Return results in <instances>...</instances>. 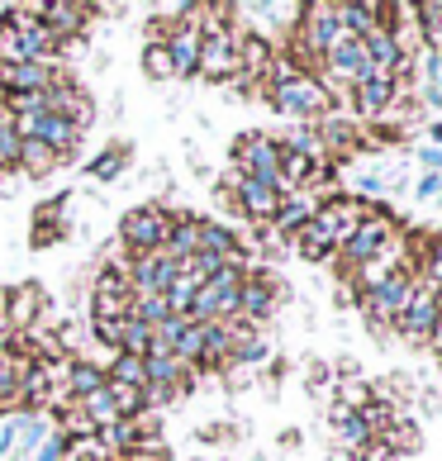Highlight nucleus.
<instances>
[{
    "label": "nucleus",
    "mask_w": 442,
    "mask_h": 461,
    "mask_svg": "<svg viewBox=\"0 0 442 461\" xmlns=\"http://www.w3.org/2000/svg\"><path fill=\"white\" fill-rule=\"evenodd\" d=\"M262 95H266V105L276 110L281 119H295L300 129L304 124H319V119L333 110L324 86L314 81V72H295V67L285 62L281 53H276V62H271V72H266Z\"/></svg>",
    "instance_id": "nucleus-1"
},
{
    "label": "nucleus",
    "mask_w": 442,
    "mask_h": 461,
    "mask_svg": "<svg viewBox=\"0 0 442 461\" xmlns=\"http://www.w3.org/2000/svg\"><path fill=\"white\" fill-rule=\"evenodd\" d=\"M410 290H414V271L400 267V271H390V276H385L376 290L356 295V304H362V314H366V323H371V333H376L381 343H385L390 333H395L404 304H410Z\"/></svg>",
    "instance_id": "nucleus-2"
},
{
    "label": "nucleus",
    "mask_w": 442,
    "mask_h": 461,
    "mask_svg": "<svg viewBox=\"0 0 442 461\" xmlns=\"http://www.w3.org/2000/svg\"><path fill=\"white\" fill-rule=\"evenodd\" d=\"M176 214L162 210V204H139V210L124 214V224H119V238L114 243L129 252V258H148V252H162L167 248V233H172Z\"/></svg>",
    "instance_id": "nucleus-3"
},
{
    "label": "nucleus",
    "mask_w": 442,
    "mask_h": 461,
    "mask_svg": "<svg viewBox=\"0 0 442 461\" xmlns=\"http://www.w3.org/2000/svg\"><path fill=\"white\" fill-rule=\"evenodd\" d=\"M285 300H291V285H285L276 271H266V267H243V285H238V319L266 323Z\"/></svg>",
    "instance_id": "nucleus-4"
},
{
    "label": "nucleus",
    "mask_w": 442,
    "mask_h": 461,
    "mask_svg": "<svg viewBox=\"0 0 442 461\" xmlns=\"http://www.w3.org/2000/svg\"><path fill=\"white\" fill-rule=\"evenodd\" d=\"M233 172H243L252 181L271 185V191H281V143H276V133H257V129L238 133V143H233Z\"/></svg>",
    "instance_id": "nucleus-5"
},
{
    "label": "nucleus",
    "mask_w": 442,
    "mask_h": 461,
    "mask_svg": "<svg viewBox=\"0 0 442 461\" xmlns=\"http://www.w3.org/2000/svg\"><path fill=\"white\" fill-rule=\"evenodd\" d=\"M442 323V310H437V290L428 281L414 276V290H410V304H404V314L395 323V333L404 338L410 348H428V338L437 333Z\"/></svg>",
    "instance_id": "nucleus-6"
},
{
    "label": "nucleus",
    "mask_w": 442,
    "mask_h": 461,
    "mask_svg": "<svg viewBox=\"0 0 442 461\" xmlns=\"http://www.w3.org/2000/svg\"><path fill=\"white\" fill-rule=\"evenodd\" d=\"M395 238V219H362L343 243H338V271H352L371 258H381V248Z\"/></svg>",
    "instance_id": "nucleus-7"
},
{
    "label": "nucleus",
    "mask_w": 442,
    "mask_h": 461,
    "mask_svg": "<svg viewBox=\"0 0 442 461\" xmlns=\"http://www.w3.org/2000/svg\"><path fill=\"white\" fill-rule=\"evenodd\" d=\"M224 191L233 195V210L248 214L252 224H262V229H266L271 219H276V210H281V191H271V185L252 181V176H243V172H229Z\"/></svg>",
    "instance_id": "nucleus-8"
},
{
    "label": "nucleus",
    "mask_w": 442,
    "mask_h": 461,
    "mask_svg": "<svg viewBox=\"0 0 442 461\" xmlns=\"http://www.w3.org/2000/svg\"><path fill=\"white\" fill-rule=\"evenodd\" d=\"M314 133H319V143H324L329 167H338V162H347V158H356V152H362V124H356L347 110H329V114L314 124Z\"/></svg>",
    "instance_id": "nucleus-9"
},
{
    "label": "nucleus",
    "mask_w": 442,
    "mask_h": 461,
    "mask_svg": "<svg viewBox=\"0 0 442 461\" xmlns=\"http://www.w3.org/2000/svg\"><path fill=\"white\" fill-rule=\"evenodd\" d=\"M181 276V267L167 258V252H148V258H133L129 262V290H133V300H148V295H162L167 300V290L176 285Z\"/></svg>",
    "instance_id": "nucleus-10"
},
{
    "label": "nucleus",
    "mask_w": 442,
    "mask_h": 461,
    "mask_svg": "<svg viewBox=\"0 0 442 461\" xmlns=\"http://www.w3.org/2000/svg\"><path fill=\"white\" fill-rule=\"evenodd\" d=\"M62 58H48V62H20V67H0V86L5 95H43L62 81Z\"/></svg>",
    "instance_id": "nucleus-11"
},
{
    "label": "nucleus",
    "mask_w": 442,
    "mask_h": 461,
    "mask_svg": "<svg viewBox=\"0 0 442 461\" xmlns=\"http://www.w3.org/2000/svg\"><path fill=\"white\" fill-rule=\"evenodd\" d=\"M248 29H229V33H214V39H200V67L195 77L205 81H233L238 77V39H243Z\"/></svg>",
    "instance_id": "nucleus-12"
},
{
    "label": "nucleus",
    "mask_w": 442,
    "mask_h": 461,
    "mask_svg": "<svg viewBox=\"0 0 442 461\" xmlns=\"http://www.w3.org/2000/svg\"><path fill=\"white\" fill-rule=\"evenodd\" d=\"M43 314H48V290L39 281H24V285L5 290V323H10V333H29Z\"/></svg>",
    "instance_id": "nucleus-13"
},
{
    "label": "nucleus",
    "mask_w": 442,
    "mask_h": 461,
    "mask_svg": "<svg viewBox=\"0 0 442 461\" xmlns=\"http://www.w3.org/2000/svg\"><path fill=\"white\" fill-rule=\"evenodd\" d=\"M43 100H48V114H58V119H67V124H77L81 133H86V124L95 119V105H91V95L81 91L72 77H62V81H58V86L48 91Z\"/></svg>",
    "instance_id": "nucleus-14"
},
{
    "label": "nucleus",
    "mask_w": 442,
    "mask_h": 461,
    "mask_svg": "<svg viewBox=\"0 0 442 461\" xmlns=\"http://www.w3.org/2000/svg\"><path fill=\"white\" fill-rule=\"evenodd\" d=\"M39 20L53 29L58 43H67V39H77V33L91 24V5H81V0H43Z\"/></svg>",
    "instance_id": "nucleus-15"
},
{
    "label": "nucleus",
    "mask_w": 442,
    "mask_h": 461,
    "mask_svg": "<svg viewBox=\"0 0 442 461\" xmlns=\"http://www.w3.org/2000/svg\"><path fill=\"white\" fill-rule=\"evenodd\" d=\"M324 72H333L338 81H347V86H356V81H362L366 72H371V58H366V43L362 39H338L333 43V53L324 58Z\"/></svg>",
    "instance_id": "nucleus-16"
},
{
    "label": "nucleus",
    "mask_w": 442,
    "mask_h": 461,
    "mask_svg": "<svg viewBox=\"0 0 442 461\" xmlns=\"http://www.w3.org/2000/svg\"><path fill=\"white\" fill-rule=\"evenodd\" d=\"M167 258H172L176 267L181 262H191L195 252H200V214H176V224H172V233H167Z\"/></svg>",
    "instance_id": "nucleus-17"
},
{
    "label": "nucleus",
    "mask_w": 442,
    "mask_h": 461,
    "mask_svg": "<svg viewBox=\"0 0 442 461\" xmlns=\"http://www.w3.org/2000/svg\"><path fill=\"white\" fill-rule=\"evenodd\" d=\"M167 53H172L176 77H195V67H200V33L181 20V24L172 29V39H167Z\"/></svg>",
    "instance_id": "nucleus-18"
},
{
    "label": "nucleus",
    "mask_w": 442,
    "mask_h": 461,
    "mask_svg": "<svg viewBox=\"0 0 442 461\" xmlns=\"http://www.w3.org/2000/svg\"><path fill=\"white\" fill-rule=\"evenodd\" d=\"M95 390H105V366L86 362V357H67V395L72 400H86Z\"/></svg>",
    "instance_id": "nucleus-19"
},
{
    "label": "nucleus",
    "mask_w": 442,
    "mask_h": 461,
    "mask_svg": "<svg viewBox=\"0 0 442 461\" xmlns=\"http://www.w3.org/2000/svg\"><path fill=\"white\" fill-rule=\"evenodd\" d=\"M376 442H381V447H390L395 456H410V452L423 447V433H419V423H414L410 414H395V419H390L385 429L376 433Z\"/></svg>",
    "instance_id": "nucleus-20"
},
{
    "label": "nucleus",
    "mask_w": 442,
    "mask_h": 461,
    "mask_svg": "<svg viewBox=\"0 0 442 461\" xmlns=\"http://www.w3.org/2000/svg\"><path fill=\"white\" fill-rule=\"evenodd\" d=\"M58 167H62V158H58L53 148H43L39 139H24L20 143V162H14V172H20V176L39 181V176H53Z\"/></svg>",
    "instance_id": "nucleus-21"
},
{
    "label": "nucleus",
    "mask_w": 442,
    "mask_h": 461,
    "mask_svg": "<svg viewBox=\"0 0 442 461\" xmlns=\"http://www.w3.org/2000/svg\"><path fill=\"white\" fill-rule=\"evenodd\" d=\"M291 248H295V258H304V262H333V258H338V243L314 224V219L291 238Z\"/></svg>",
    "instance_id": "nucleus-22"
},
{
    "label": "nucleus",
    "mask_w": 442,
    "mask_h": 461,
    "mask_svg": "<svg viewBox=\"0 0 442 461\" xmlns=\"http://www.w3.org/2000/svg\"><path fill=\"white\" fill-rule=\"evenodd\" d=\"M333 442H338V456L352 452V461H356V456L371 447V442H376V433H371L366 423H362V414H347V419L333 423Z\"/></svg>",
    "instance_id": "nucleus-23"
},
{
    "label": "nucleus",
    "mask_w": 442,
    "mask_h": 461,
    "mask_svg": "<svg viewBox=\"0 0 442 461\" xmlns=\"http://www.w3.org/2000/svg\"><path fill=\"white\" fill-rule=\"evenodd\" d=\"M129 158H133L129 143H110V148H100L95 158L86 162V176L100 181V185H105V181H119V176H124V167H129Z\"/></svg>",
    "instance_id": "nucleus-24"
},
{
    "label": "nucleus",
    "mask_w": 442,
    "mask_h": 461,
    "mask_svg": "<svg viewBox=\"0 0 442 461\" xmlns=\"http://www.w3.org/2000/svg\"><path fill=\"white\" fill-rule=\"evenodd\" d=\"M229 366V319L205 323V348H200V371H224Z\"/></svg>",
    "instance_id": "nucleus-25"
},
{
    "label": "nucleus",
    "mask_w": 442,
    "mask_h": 461,
    "mask_svg": "<svg viewBox=\"0 0 442 461\" xmlns=\"http://www.w3.org/2000/svg\"><path fill=\"white\" fill-rule=\"evenodd\" d=\"M333 10L347 39H366L371 29H381V0H371V5H333Z\"/></svg>",
    "instance_id": "nucleus-26"
},
{
    "label": "nucleus",
    "mask_w": 442,
    "mask_h": 461,
    "mask_svg": "<svg viewBox=\"0 0 442 461\" xmlns=\"http://www.w3.org/2000/svg\"><path fill=\"white\" fill-rule=\"evenodd\" d=\"M53 433L67 438V442H81V438H95V423L81 414L77 404H67V409H58V414H53Z\"/></svg>",
    "instance_id": "nucleus-27"
},
{
    "label": "nucleus",
    "mask_w": 442,
    "mask_h": 461,
    "mask_svg": "<svg viewBox=\"0 0 442 461\" xmlns=\"http://www.w3.org/2000/svg\"><path fill=\"white\" fill-rule=\"evenodd\" d=\"M200 348H205V323H185L181 329V338H176V362L181 366H191V371H200Z\"/></svg>",
    "instance_id": "nucleus-28"
},
{
    "label": "nucleus",
    "mask_w": 442,
    "mask_h": 461,
    "mask_svg": "<svg viewBox=\"0 0 442 461\" xmlns=\"http://www.w3.org/2000/svg\"><path fill=\"white\" fill-rule=\"evenodd\" d=\"M333 404H343L347 414H362V409L371 404V385L356 381V375H338V395H333Z\"/></svg>",
    "instance_id": "nucleus-29"
},
{
    "label": "nucleus",
    "mask_w": 442,
    "mask_h": 461,
    "mask_svg": "<svg viewBox=\"0 0 442 461\" xmlns=\"http://www.w3.org/2000/svg\"><path fill=\"white\" fill-rule=\"evenodd\" d=\"M195 281H185V276H176V285L167 290V314L172 319H191V310H195Z\"/></svg>",
    "instance_id": "nucleus-30"
},
{
    "label": "nucleus",
    "mask_w": 442,
    "mask_h": 461,
    "mask_svg": "<svg viewBox=\"0 0 442 461\" xmlns=\"http://www.w3.org/2000/svg\"><path fill=\"white\" fill-rule=\"evenodd\" d=\"M419 281H428L433 290H442V238H433V243H423V258L414 267Z\"/></svg>",
    "instance_id": "nucleus-31"
},
{
    "label": "nucleus",
    "mask_w": 442,
    "mask_h": 461,
    "mask_svg": "<svg viewBox=\"0 0 442 461\" xmlns=\"http://www.w3.org/2000/svg\"><path fill=\"white\" fill-rule=\"evenodd\" d=\"M143 72H148V81H176V67H172V53H167V43L143 48Z\"/></svg>",
    "instance_id": "nucleus-32"
},
{
    "label": "nucleus",
    "mask_w": 442,
    "mask_h": 461,
    "mask_svg": "<svg viewBox=\"0 0 442 461\" xmlns=\"http://www.w3.org/2000/svg\"><path fill=\"white\" fill-rule=\"evenodd\" d=\"M110 461H176V456L167 452V442L158 438V442H143V447H133V452H124V456H110Z\"/></svg>",
    "instance_id": "nucleus-33"
},
{
    "label": "nucleus",
    "mask_w": 442,
    "mask_h": 461,
    "mask_svg": "<svg viewBox=\"0 0 442 461\" xmlns=\"http://www.w3.org/2000/svg\"><path fill=\"white\" fill-rule=\"evenodd\" d=\"M437 195H442V176L437 172H423L414 181V200H437Z\"/></svg>",
    "instance_id": "nucleus-34"
},
{
    "label": "nucleus",
    "mask_w": 442,
    "mask_h": 461,
    "mask_svg": "<svg viewBox=\"0 0 442 461\" xmlns=\"http://www.w3.org/2000/svg\"><path fill=\"white\" fill-rule=\"evenodd\" d=\"M419 162H423V172L442 176V148H419Z\"/></svg>",
    "instance_id": "nucleus-35"
},
{
    "label": "nucleus",
    "mask_w": 442,
    "mask_h": 461,
    "mask_svg": "<svg viewBox=\"0 0 442 461\" xmlns=\"http://www.w3.org/2000/svg\"><path fill=\"white\" fill-rule=\"evenodd\" d=\"M356 461H400V456L390 452V447H381V442H371V447H366L362 456H356Z\"/></svg>",
    "instance_id": "nucleus-36"
},
{
    "label": "nucleus",
    "mask_w": 442,
    "mask_h": 461,
    "mask_svg": "<svg viewBox=\"0 0 442 461\" xmlns=\"http://www.w3.org/2000/svg\"><path fill=\"white\" fill-rule=\"evenodd\" d=\"M333 381V371L324 362H310V385H329Z\"/></svg>",
    "instance_id": "nucleus-37"
},
{
    "label": "nucleus",
    "mask_w": 442,
    "mask_h": 461,
    "mask_svg": "<svg viewBox=\"0 0 442 461\" xmlns=\"http://www.w3.org/2000/svg\"><path fill=\"white\" fill-rule=\"evenodd\" d=\"M276 442H281V452H300V429H285Z\"/></svg>",
    "instance_id": "nucleus-38"
},
{
    "label": "nucleus",
    "mask_w": 442,
    "mask_h": 461,
    "mask_svg": "<svg viewBox=\"0 0 442 461\" xmlns=\"http://www.w3.org/2000/svg\"><path fill=\"white\" fill-rule=\"evenodd\" d=\"M423 148H442V119H433V124H428V143H423Z\"/></svg>",
    "instance_id": "nucleus-39"
}]
</instances>
